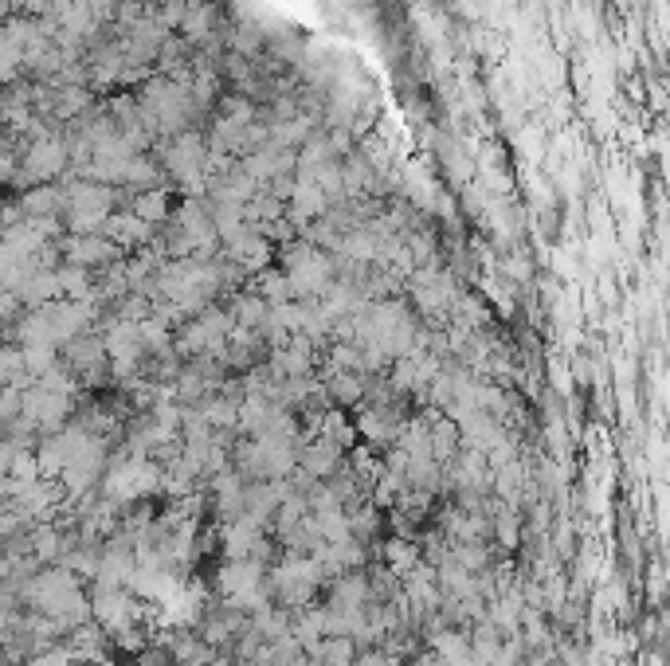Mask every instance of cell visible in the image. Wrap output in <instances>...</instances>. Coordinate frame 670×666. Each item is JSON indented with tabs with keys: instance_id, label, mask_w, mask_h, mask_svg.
I'll use <instances>...</instances> for the list:
<instances>
[{
	"instance_id": "obj_1",
	"label": "cell",
	"mask_w": 670,
	"mask_h": 666,
	"mask_svg": "<svg viewBox=\"0 0 670 666\" xmlns=\"http://www.w3.org/2000/svg\"><path fill=\"white\" fill-rule=\"evenodd\" d=\"M334 283V267L314 247H294L287 263L290 298H322V290Z\"/></svg>"
},
{
	"instance_id": "obj_2",
	"label": "cell",
	"mask_w": 670,
	"mask_h": 666,
	"mask_svg": "<svg viewBox=\"0 0 670 666\" xmlns=\"http://www.w3.org/2000/svg\"><path fill=\"white\" fill-rule=\"evenodd\" d=\"M224 592L232 604H243V608H259L263 604V565L255 557H240L224 569Z\"/></svg>"
},
{
	"instance_id": "obj_3",
	"label": "cell",
	"mask_w": 670,
	"mask_h": 666,
	"mask_svg": "<svg viewBox=\"0 0 670 666\" xmlns=\"http://www.w3.org/2000/svg\"><path fill=\"white\" fill-rule=\"evenodd\" d=\"M134 216L145 220L149 228L161 224V220L169 216V196H165V189H161V185H157V189H145L142 196L134 200Z\"/></svg>"
},
{
	"instance_id": "obj_4",
	"label": "cell",
	"mask_w": 670,
	"mask_h": 666,
	"mask_svg": "<svg viewBox=\"0 0 670 666\" xmlns=\"http://www.w3.org/2000/svg\"><path fill=\"white\" fill-rule=\"evenodd\" d=\"M384 553H388V565L396 572H412L420 565V549H416L412 541H400V537H396V541H388Z\"/></svg>"
}]
</instances>
